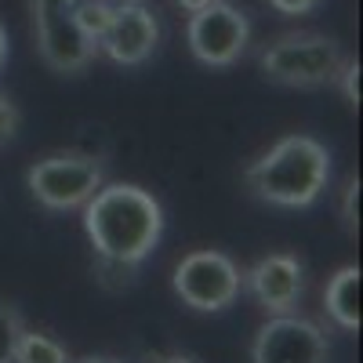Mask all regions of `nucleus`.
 <instances>
[{
  "label": "nucleus",
  "mask_w": 363,
  "mask_h": 363,
  "mask_svg": "<svg viewBox=\"0 0 363 363\" xmlns=\"http://www.w3.org/2000/svg\"><path fill=\"white\" fill-rule=\"evenodd\" d=\"M84 233L99 258L142 265L164 233V207L153 193H145L128 182L99 186L84 207Z\"/></svg>",
  "instance_id": "obj_1"
},
{
  "label": "nucleus",
  "mask_w": 363,
  "mask_h": 363,
  "mask_svg": "<svg viewBox=\"0 0 363 363\" xmlns=\"http://www.w3.org/2000/svg\"><path fill=\"white\" fill-rule=\"evenodd\" d=\"M247 189L277 207H309L330 182L327 145L309 135H287L244 171Z\"/></svg>",
  "instance_id": "obj_2"
},
{
  "label": "nucleus",
  "mask_w": 363,
  "mask_h": 363,
  "mask_svg": "<svg viewBox=\"0 0 363 363\" xmlns=\"http://www.w3.org/2000/svg\"><path fill=\"white\" fill-rule=\"evenodd\" d=\"M342 66V44L323 33H284L258 55L262 77L280 87H327L338 80Z\"/></svg>",
  "instance_id": "obj_3"
},
{
  "label": "nucleus",
  "mask_w": 363,
  "mask_h": 363,
  "mask_svg": "<svg viewBox=\"0 0 363 363\" xmlns=\"http://www.w3.org/2000/svg\"><path fill=\"white\" fill-rule=\"evenodd\" d=\"M29 15H33V37L44 66L73 77L95 62L99 44L80 29L77 0H29Z\"/></svg>",
  "instance_id": "obj_4"
},
{
  "label": "nucleus",
  "mask_w": 363,
  "mask_h": 363,
  "mask_svg": "<svg viewBox=\"0 0 363 363\" xmlns=\"http://www.w3.org/2000/svg\"><path fill=\"white\" fill-rule=\"evenodd\" d=\"M171 287L182 298V306L196 313H222L236 306L244 291V272L225 251H189L174 265Z\"/></svg>",
  "instance_id": "obj_5"
},
{
  "label": "nucleus",
  "mask_w": 363,
  "mask_h": 363,
  "mask_svg": "<svg viewBox=\"0 0 363 363\" xmlns=\"http://www.w3.org/2000/svg\"><path fill=\"white\" fill-rule=\"evenodd\" d=\"M33 200L48 211H77L102 186V164L91 153H51L26 171Z\"/></svg>",
  "instance_id": "obj_6"
},
{
  "label": "nucleus",
  "mask_w": 363,
  "mask_h": 363,
  "mask_svg": "<svg viewBox=\"0 0 363 363\" xmlns=\"http://www.w3.org/2000/svg\"><path fill=\"white\" fill-rule=\"evenodd\" d=\"M186 44L196 62L211 69H229L244 58L251 44V18L225 0H215L200 11H189Z\"/></svg>",
  "instance_id": "obj_7"
},
{
  "label": "nucleus",
  "mask_w": 363,
  "mask_h": 363,
  "mask_svg": "<svg viewBox=\"0 0 363 363\" xmlns=\"http://www.w3.org/2000/svg\"><path fill=\"white\" fill-rule=\"evenodd\" d=\"M327 352L330 345L323 327L294 313L269 316L251 345L255 363H327Z\"/></svg>",
  "instance_id": "obj_8"
},
{
  "label": "nucleus",
  "mask_w": 363,
  "mask_h": 363,
  "mask_svg": "<svg viewBox=\"0 0 363 363\" xmlns=\"http://www.w3.org/2000/svg\"><path fill=\"white\" fill-rule=\"evenodd\" d=\"M160 44V22L142 0H113V15L106 33L99 37V51L116 66H142Z\"/></svg>",
  "instance_id": "obj_9"
},
{
  "label": "nucleus",
  "mask_w": 363,
  "mask_h": 363,
  "mask_svg": "<svg viewBox=\"0 0 363 363\" xmlns=\"http://www.w3.org/2000/svg\"><path fill=\"white\" fill-rule=\"evenodd\" d=\"M244 287L269 316L294 313V306L306 294V265L294 255H265L244 272Z\"/></svg>",
  "instance_id": "obj_10"
},
{
  "label": "nucleus",
  "mask_w": 363,
  "mask_h": 363,
  "mask_svg": "<svg viewBox=\"0 0 363 363\" xmlns=\"http://www.w3.org/2000/svg\"><path fill=\"white\" fill-rule=\"evenodd\" d=\"M359 284H363L359 265H342L335 277H330L327 291H323L327 316L335 320L342 330H349V335H356L359 323H363V313H359Z\"/></svg>",
  "instance_id": "obj_11"
},
{
  "label": "nucleus",
  "mask_w": 363,
  "mask_h": 363,
  "mask_svg": "<svg viewBox=\"0 0 363 363\" xmlns=\"http://www.w3.org/2000/svg\"><path fill=\"white\" fill-rule=\"evenodd\" d=\"M15 363H73V359H69L62 342L26 327L22 338H18V349H15Z\"/></svg>",
  "instance_id": "obj_12"
},
{
  "label": "nucleus",
  "mask_w": 363,
  "mask_h": 363,
  "mask_svg": "<svg viewBox=\"0 0 363 363\" xmlns=\"http://www.w3.org/2000/svg\"><path fill=\"white\" fill-rule=\"evenodd\" d=\"M26 330V320L15 306L0 301V363H15V349H18V338Z\"/></svg>",
  "instance_id": "obj_13"
},
{
  "label": "nucleus",
  "mask_w": 363,
  "mask_h": 363,
  "mask_svg": "<svg viewBox=\"0 0 363 363\" xmlns=\"http://www.w3.org/2000/svg\"><path fill=\"white\" fill-rule=\"evenodd\" d=\"M109 15H113V0H77V22L95 44L106 33Z\"/></svg>",
  "instance_id": "obj_14"
},
{
  "label": "nucleus",
  "mask_w": 363,
  "mask_h": 363,
  "mask_svg": "<svg viewBox=\"0 0 363 363\" xmlns=\"http://www.w3.org/2000/svg\"><path fill=\"white\" fill-rule=\"evenodd\" d=\"M342 222L349 233L359 229V178H349V186L342 193Z\"/></svg>",
  "instance_id": "obj_15"
},
{
  "label": "nucleus",
  "mask_w": 363,
  "mask_h": 363,
  "mask_svg": "<svg viewBox=\"0 0 363 363\" xmlns=\"http://www.w3.org/2000/svg\"><path fill=\"white\" fill-rule=\"evenodd\" d=\"M335 84H342L345 102L356 109V106H359V62H356V58H345V66H342V73H338Z\"/></svg>",
  "instance_id": "obj_16"
},
{
  "label": "nucleus",
  "mask_w": 363,
  "mask_h": 363,
  "mask_svg": "<svg viewBox=\"0 0 363 363\" xmlns=\"http://www.w3.org/2000/svg\"><path fill=\"white\" fill-rule=\"evenodd\" d=\"M18 124H22L18 106H15L8 95H0V142H8V138L18 131Z\"/></svg>",
  "instance_id": "obj_17"
},
{
  "label": "nucleus",
  "mask_w": 363,
  "mask_h": 363,
  "mask_svg": "<svg viewBox=\"0 0 363 363\" xmlns=\"http://www.w3.org/2000/svg\"><path fill=\"white\" fill-rule=\"evenodd\" d=\"M323 4V0H269V8H277L280 15H309Z\"/></svg>",
  "instance_id": "obj_18"
},
{
  "label": "nucleus",
  "mask_w": 363,
  "mask_h": 363,
  "mask_svg": "<svg viewBox=\"0 0 363 363\" xmlns=\"http://www.w3.org/2000/svg\"><path fill=\"white\" fill-rule=\"evenodd\" d=\"M178 8H186V11H200V8H207V4H215V0H174Z\"/></svg>",
  "instance_id": "obj_19"
},
{
  "label": "nucleus",
  "mask_w": 363,
  "mask_h": 363,
  "mask_svg": "<svg viewBox=\"0 0 363 363\" xmlns=\"http://www.w3.org/2000/svg\"><path fill=\"white\" fill-rule=\"evenodd\" d=\"M149 363H196V359H193V356L174 352V356H157V359H149Z\"/></svg>",
  "instance_id": "obj_20"
},
{
  "label": "nucleus",
  "mask_w": 363,
  "mask_h": 363,
  "mask_svg": "<svg viewBox=\"0 0 363 363\" xmlns=\"http://www.w3.org/2000/svg\"><path fill=\"white\" fill-rule=\"evenodd\" d=\"M4 58H8V33H4V26H0V66H4Z\"/></svg>",
  "instance_id": "obj_21"
},
{
  "label": "nucleus",
  "mask_w": 363,
  "mask_h": 363,
  "mask_svg": "<svg viewBox=\"0 0 363 363\" xmlns=\"http://www.w3.org/2000/svg\"><path fill=\"white\" fill-rule=\"evenodd\" d=\"M80 363H120V359H113V356H87V359H80Z\"/></svg>",
  "instance_id": "obj_22"
}]
</instances>
